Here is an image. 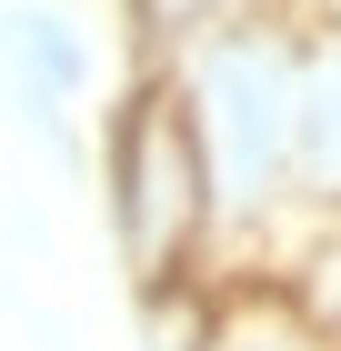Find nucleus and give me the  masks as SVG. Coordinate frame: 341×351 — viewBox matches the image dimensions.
I'll return each instance as SVG.
<instances>
[{
    "instance_id": "obj_1",
    "label": "nucleus",
    "mask_w": 341,
    "mask_h": 351,
    "mask_svg": "<svg viewBox=\"0 0 341 351\" xmlns=\"http://www.w3.org/2000/svg\"><path fill=\"white\" fill-rule=\"evenodd\" d=\"M110 211H121V241H131L141 281H171L191 261V241L211 231V171L201 141H191V110L141 101L110 141Z\"/></svg>"
},
{
    "instance_id": "obj_2",
    "label": "nucleus",
    "mask_w": 341,
    "mask_h": 351,
    "mask_svg": "<svg viewBox=\"0 0 341 351\" xmlns=\"http://www.w3.org/2000/svg\"><path fill=\"white\" fill-rule=\"evenodd\" d=\"M301 191H321L341 211V40L301 60Z\"/></svg>"
}]
</instances>
